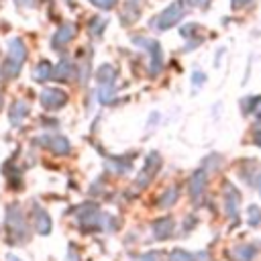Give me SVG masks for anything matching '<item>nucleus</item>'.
I'll list each match as a JSON object with an SVG mask.
<instances>
[{
  "label": "nucleus",
  "mask_w": 261,
  "mask_h": 261,
  "mask_svg": "<svg viewBox=\"0 0 261 261\" xmlns=\"http://www.w3.org/2000/svg\"><path fill=\"white\" fill-rule=\"evenodd\" d=\"M255 255H257V249L253 245H237L230 249V257L234 261H253Z\"/></svg>",
  "instance_id": "nucleus-1"
},
{
  "label": "nucleus",
  "mask_w": 261,
  "mask_h": 261,
  "mask_svg": "<svg viewBox=\"0 0 261 261\" xmlns=\"http://www.w3.org/2000/svg\"><path fill=\"white\" fill-rule=\"evenodd\" d=\"M224 200H226V212L234 218L237 216V210H239V192L230 184H226V196H224Z\"/></svg>",
  "instance_id": "nucleus-2"
},
{
  "label": "nucleus",
  "mask_w": 261,
  "mask_h": 261,
  "mask_svg": "<svg viewBox=\"0 0 261 261\" xmlns=\"http://www.w3.org/2000/svg\"><path fill=\"white\" fill-rule=\"evenodd\" d=\"M8 226H10V230L16 234V241H20V239L27 237V224H24V220H22V216H20L18 212H16V220H14L12 212L8 214Z\"/></svg>",
  "instance_id": "nucleus-3"
},
{
  "label": "nucleus",
  "mask_w": 261,
  "mask_h": 261,
  "mask_svg": "<svg viewBox=\"0 0 261 261\" xmlns=\"http://www.w3.org/2000/svg\"><path fill=\"white\" fill-rule=\"evenodd\" d=\"M153 232H155V237H157V239H167V237L173 232V220H171L169 216H165V218L157 220V222H155V226H153Z\"/></svg>",
  "instance_id": "nucleus-4"
},
{
  "label": "nucleus",
  "mask_w": 261,
  "mask_h": 261,
  "mask_svg": "<svg viewBox=\"0 0 261 261\" xmlns=\"http://www.w3.org/2000/svg\"><path fill=\"white\" fill-rule=\"evenodd\" d=\"M35 228H37L41 234H47V232L51 230V218H49V214H47L45 210H41V208L35 210Z\"/></svg>",
  "instance_id": "nucleus-5"
},
{
  "label": "nucleus",
  "mask_w": 261,
  "mask_h": 261,
  "mask_svg": "<svg viewBox=\"0 0 261 261\" xmlns=\"http://www.w3.org/2000/svg\"><path fill=\"white\" fill-rule=\"evenodd\" d=\"M206 175H204V171H198V173H194V177H192V184H190V192H192V196L194 198H198L200 194H202V190H204V184H206V179H204Z\"/></svg>",
  "instance_id": "nucleus-6"
},
{
  "label": "nucleus",
  "mask_w": 261,
  "mask_h": 261,
  "mask_svg": "<svg viewBox=\"0 0 261 261\" xmlns=\"http://www.w3.org/2000/svg\"><path fill=\"white\" fill-rule=\"evenodd\" d=\"M202 257H206V253H198V255H192V253H186V251H179V249H175V251L171 253L169 261H198V259H202Z\"/></svg>",
  "instance_id": "nucleus-7"
},
{
  "label": "nucleus",
  "mask_w": 261,
  "mask_h": 261,
  "mask_svg": "<svg viewBox=\"0 0 261 261\" xmlns=\"http://www.w3.org/2000/svg\"><path fill=\"white\" fill-rule=\"evenodd\" d=\"M179 14H181V4H173L167 12H165V20H161V27H169V24H173L177 18H179Z\"/></svg>",
  "instance_id": "nucleus-8"
},
{
  "label": "nucleus",
  "mask_w": 261,
  "mask_h": 261,
  "mask_svg": "<svg viewBox=\"0 0 261 261\" xmlns=\"http://www.w3.org/2000/svg\"><path fill=\"white\" fill-rule=\"evenodd\" d=\"M259 222H261V212H259V208L251 206V208H249V224H251V226H257Z\"/></svg>",
  "instance_id": "nucleus-9"
},
{
  "label": "nucleus",
  "mask_w": 261,
  "mask_h": 261,
  "mask_svg": "<svg viewBox=\"0 0 261 261\" xmlns=\"http://www.w3.org/2000/svg\"><path fill=\"white\" fill-rule=\"evenodd\" d=\"M137 261H161V253L159 251H149V253L141 255Z\"/></svg>",
  "instance_id": "nucleus-10"
},
{
  "label": "nucleus",
  "mask_w": 261,
  "mask_h": 261,
  "mask_svg": "<svg viewBox=\"0 0 261 261\" xmlns=\"http://www.w3.org/2000/svg\"><path fill=\"white\" fill-rule=\"evenodd\" d=\"M175 194H177V190H175V188H171V190L165 194L167 198H165V200H161L159 204H161V206H169V204H173V202H175Z\"/></svg>",
  "instance_id": "nucleus-11"
},
{
  "label": "nucleus",
  "mask_w": 261,
  "mask_h": 261,
  "mask_svg": "<svg viewBox=\"0 0 261 261\" xmlns=\"http://www.w3.org/2000/svg\"><path fill=\"white\" fill-rule=\"evenodd\" d=\"M67 261H77V253L73 247H69V251H67Z\"/></svg>",
  "instance_id": "nucleus-12"
},
{
  "label": "nucleus",
  "mask_w": 261,
  "mask_h": 261,
  "mask_svg": "<svg viewBox=\"0 0 261 261\" xmlns=\"http://www.w3.org/2000/svg\"><path fill=\"white\" fill-rule=\"evenodd\" d=\"M247 2H249V0H232V6H234V8H239V6H245Z\"/></svg>",
  "instance_id": "nucleus-13"
},
{
  "label": "nucleus",
  "mask_w": 261,
  "mask_h": 261,
  "mask_svg": "<svg viewBox=\"0 0 261 261\" xmlns=\"http://www.w3.org/2000/svg\"><path fill=\"white\" fill-rule=\"evenodd\" d=\"M255 143H257V145L261 147V128H259L257 133H255Z\"/></svg>",
  "instance_id": "nucleus-14"
},
{
  "label": "nucleus",
  "mask_w": 261,
  "mask_h": 261,
  "mask_svg": "<svg viewBox=\"0 0 261 261\" xmlns=\"http://www.w3.org/2000/svg\"><path fill=\"white\" fill-rule=\"evenodd\" d=\"M6 261H20V259H18V257H14V255H8V257H6Z\"/></svg>",
  "instance_id": "nucleus-15"
},
{
  "label": "nucleus",
  "mask_w": 261,
  "mask_h": 261,
  "mask_svg": "<svg viewBox=\"0 0 261 261\" xmlns=\"http://www.w3.org/2000/svg\"><path fill=\"white\" fill-rule=\"evenodd\" d=\"M259 102H261V100H259ZM255 114H257V116H261V106H259V110H257Z\"/></svg>",
  "instance_id": "nucleus-16"
}]
</instances>
